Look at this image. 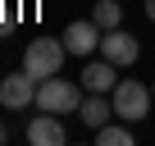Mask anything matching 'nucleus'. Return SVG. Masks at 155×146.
<instances>
[{
	"mask_svg": "<svg viewBox=\"0 0 155 146\" xmlns=\"http://www.w3.org/2000/svg\"><path fill=\"white\" fill-rule=\"evenodd\" d=\"M37 87H41V78H32L28 68L23 73H9V78H0V105L18 114V110L37 105Z\"/></svg>",
	"mask_w": 155,
	"mask_h": 146,
	"instance_id": "obj_4",
	"label": "nucleus"
},
{
	"mask_svg": "<svg viewBox=\"0 0 155 146\" xmlns=\"http://www.w3.org/2000/svg\"><path fill=\"white\" fill-rule=\"evenodd\" d=\"M32 146H64L68 141V132H64V123H59V114H50V110H41V114H32V123H28V132H23Z\"/></svg>",
	"mask_w": 155,
	"mask_h": 146,
	"instance_id": "obj_7",
	"label": "nucleus"
},
{
	"mask_svg": "<svg viewBox=\"0 0 155 146\" xmlns=\"http://www.w3.org/2000/svg\"><path fill=\"white\" fill-rule=\"evenodd\" d=\"M78 114H82V123H87V128H105V123L114 119V101H110L105 91H87V96H82V105H78Z\"/></svg>",
	"mask_w": 155,
	"mask_h": 146,
	"instance_id": "obj_9",
	"label": "nucleus"
},
{
	"mask_svg": "<svg viewBox=\"0 0 155 146\" xmlns=\"http://www.w3.org/2000/svg\"><path fill=\"white\" fill-rule=\"evenodd\" d=\"M110 101H114V119L141 123V119L150 114V105H155V91H150L146 82H137V78H119V87L110 91Z\"/></svg>",
	"mask_w": 155,
	"mask_h": 146,
	"instance_id": "obj_1",
	"label": "nucleus"
},
{
	"mask_svg": "<svg viewBox=\"0 0 155 146\" xmlns=\"http://www.w3.org/2000/svg\"><path fill=\"white\" fill-rule=\"evenodd\" d=\"M5 141H9V128H5V123H0V146H5Z\"/></svg>",
	"mask_w": 155,
	"mask_h": 146,
	"instance_id": "obj_13",
	"label": "nucleus"
},
{
	"mask_svg": "<svg viewBox=\"0 0 155 146\" xmlns=\"http://www.w3.org/2000/svg\"><path fill=\"white\" fill-rule=\"evenodd\" d=\"M96 141H101V146H132V123H123V119L114 123V119H110L105 128H96Z\"/></svg>",
	"mask_w": 155,
	"mask_h": 146,
	"instance_id": "obj_11",
	"label": "nucleus"
},
{
	"mask_svg": "<svg viewBox=\"0 0 155 146\" xmlns=\"http://www.w3.org/2000/svg\"><path fill=\"white\" fill-rule=\"evenodd\" d=\"M150 91H155V82H150Z\"/></svg>",
	"mask_w": 155,
	"mask_h": 146,
	"instance_id": "obj_14",
	"label": "nucleus"
},
{
	"mask_svg": "<svg viewBox=\"0 0 155 146\" xmlns=\"http://www.w3.org/2000/svg\"><path fill=\"white\" fill-rule=\"evenodd\" d=\"M101 28L91 23V18H78V23H68L64 28V46H68V55H82V59H91L96 50H101Z\"/></svg>",
	"mask_w": 155,
	"mask_h": 146,
	"instance_id": "obj_6",
	"label": "nucleus"
},
{
	"mask_svg": "<svg viewBox=\"0 0 155 146\" xmlns=\"http://www.w3.org/2000/svg\"><path fill=\"white\" fill-rule=\"evenodd\" d=\"M82 91H87V87L59 78V73H55V78H41V87H37V110H50V114H78Z\"/></svg>",
	"mask_w": 155,
	"mask_h": 146,
	"instance_id": "obj_3",
	"label": "nucleus"
},
{
	"mask_svg": "<svg viewBox=\"0 0 155 146\" xmlns=\"http://www.w3.org/2000/svg\"><path fill=\"white\" fill-rule=\"evenodd\" d=\"M146 18H150V23H155V0H146Z\"/></svg>",
	"mask_w": 155,
	"mask_h": 146,
	"instance_id": "obj_12",
	"label": "nucleus"
},
{
	"mask_svg": "<svg viewBox=\"0 0 155 146\" xmlns=\"http://www.w3.org/2000/svg\"><path fill=\"white\" fill-rule=\"evenodd\" d=\"M91 23H96L101 32L123 28V5H119V0H96V5H91Z\"/></svg>",
	"mask_w": 155,
	"mask_h": 146,
	"instance_id": "obj_10",
	"label": "nucleus"
},
{
	"mask_svg": "<svg viewBox=\"0 0 155 146\" xmlns=\"http://www.w3.org/2000/svg\"><path fill=\"white\" fill-rule=\"evenodd\" d=\"M82 87L110 96V91L119 87V64H110L105 55H101V59H87V64H82Z\"/></svg>",
	"mask_w": 155,
	"mask_h": 146,
	"instance_id": "obj_8",
	"label": "nucleus"
},
{
	"mask_svg": "<svg viewBox=\"0 0 155 146\" xmlns=\"http://www.w3.org/2000/svg\"><path fill=\"white\" fill-rule=\"evenodd\" d=\"M101 55H105L110 64L128 68V64H137V59H141V41H137L132 32L114 28V32H105V37H101Z\"/></svg>",
	"mask_w": 155,
	"mask_h": 146,
	"instance_id": "obj_5",
	"label": "nucleus"
},
{
	"mask_svg": "<svg viewBox=\"0 0 155 146\" xmlns=\"http://www.w3.org/2000/svg\"><path fill=\"white\" fill-rule=\"evenodd\" d=\"M64 59H68L64 37H37V41H28V50H23V68L32 73V78H55V73L64 68Z\"/></svg>",
	"mask_w": 155,
	"mask_h": 146,
	"instance_id": "obj_2",
	"label": "nucleus"
}]
</instances>
